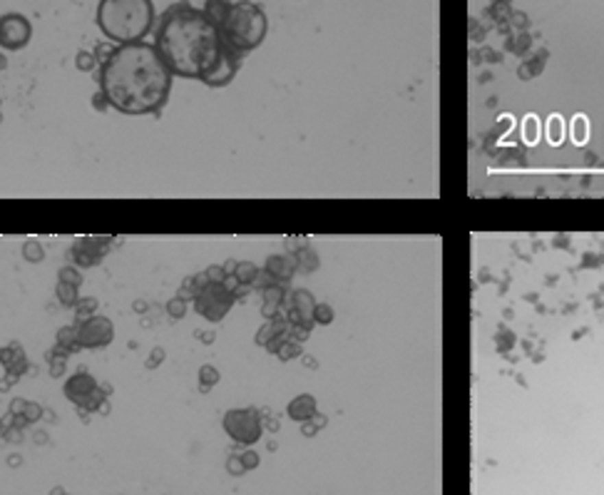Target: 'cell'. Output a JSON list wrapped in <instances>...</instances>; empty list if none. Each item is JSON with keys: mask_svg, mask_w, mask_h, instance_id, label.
Wrapping results in <instances>:
<instances>
[{"mask_svg": "<svg viewBox=\"0 0 604 495\" xmlns=\"http://www.w3.org/2000/svg\"><path fill=\"white\" fill-rule=\"evenodd\" d=\"M75 324H82L87 322L90 316L97 314V299L95 296H85V299H77V304H75Z\"/></svg>", "mask_w": 604, "mask_h": 495, "instance_id": "obj_17", "label": "cell"}, {"mask_svg": "<svg viewBox=\"0 0 604 495\" xmlns=\"http://www.w3.org/2000/svg\"><path fill=\"white\" fill-rule=\"evenodd\" d=\"M8 463H10V466H18V463H21V455H10V458H8Z\"/></svg>", "mask_w": 604, "mask_h": 495, "instance_id": "obj_37", "label": "cell"}, {"mask_svg": "<svg viewBox=\"0 0 604 495\" xmlns=\"http://www.w3.org/2000/svg\"><path fill=\"white\" fill-rule=\"evenodd\" d=\"M562 132H564L562 120H559V117H552L550 120V142L552 145H559V142H562Z\"/></svg>", "mask_w": 604, "mask_h": 495, "instance_id": "obj_31", "label": "cell"}, {"mask_svg": "<svg viewBox=\"0 0 604 495\" xmlns=\"http://www.w3.org/2000/svg\"><path fill=\"white\" fill-rule=\"evenodd\" d=\"M241 65V55L239 53H234V50H229V47L224 45V53H221L219 62H217V67H214L212 73L206 75L204 85L209 87H224L229 85V82L234 80V75H237V70H239Z\"/></svg>", "mask_w": 604, "mask_h": 495, "instance_id": "obj_12", "label": "cell"}, {"mask_svg": "<svg viewBox=\"0 0 604 495\" xmlns=\"http://www.w3.org/2000/svg\"><path fill=\"white\" fill-rule=\"evenodd\" d=\"M152 0H100L95 23L100 33L114 45L142 43L154 27Z\"/></svg>", "mask_w": 604, "mask_h": 495, "instance_id": "obj_3", "label": "cell"}, {"mask_svg": "<svg viewBox=\"0 0 604 495\" xmlns=\"http://www.w3.org/2000/svg\"><path fill=\"white\" fill-rule=\"evenodd\" d=\"M75 67H77L80 73H93L95 67H97L93 50H80V53L75 55Z\"/></svg>", "mask_w": 604, "mask_h": 495, "instance_id": "obj_21", "label": "cell"}, {"mask_svg": "<svg viewBox=\"0 0 604 495\" xmlns=\"http://www.w3.org/2000/svg\"><path fill=\"white\" fill-rule=\"evenodd\" d=\"M540 120H535V114H527L524 117V125H522V140L527 142V145H535L540 137Z\"/></svg>", "mask_w": 604, "mask_h": 495, "instance_id": "obj_20", "label": "cell"}, {"mask_svg": "<svg viewBox=\"0 0 604 495\" xmlns=\"http://www.w3.org/2000/svg\"><path fill=\"white\" fill-rule=\"evenodd\" d=\"M67 368V356H62L58 348H53L50 354H47V374L53 376V378H60L65 374Z\"/></svg>", "mask_w": 604, "mask_h": 495, "instance_id": "obj_18", "label": "cell"}, {"mask_svg": "<svg viewBox=\"0 0 604 495\" xmlns=\"http://www.w3.org/2000/svg\"><path fill=\"white\" fill-rule=\"evenodd\" d=\"M43 406L40 403H35V401H25V409H23L21 415H10V418H23L25 423H35V421H40L43 418Z\"/></svg>", "mask_w": 604, "mask_h": 495, "instance_id": "obj_22", "label": "cell"}, {"mask_svg": "<svg viewBox=\"0 0 604 495\" xmlns=\"http://www.w3.org/2000/svg\"><path fill=\"white\" fill-rule=\"evenodd\" d=\"M154 47L174 77L200 82L217 67L224 53L219 27L200 8L186 3H177L162 13L154 27Z\"/></svg>", "mask_w": 604, "mask_h": 495, "instance_id": "obj_2", "label": "cell"}, {"mask_svg": "<svg viewBox=\"0 0 604 495\" xmlns=\"http://www.w3.org/2000/svg\"><path fill=\"white\" fill-rule=\"evenodd\" d=\"M97 388H100V381H97L90 371L80 368V371H75V374L65 381V386H62V394H65V398L70 403L80 406V403H85L87 398L97 391Z\"/></svg>", "mask_w": 604, "mask_h": 495, "instance_id": "obj_11", "label": "cell"}, {"mask_svg": "<svg viewBox=\"0 0 604 495\" xmlns=\"http://www.w3.org/2000/svg\"><path fill=\"white\" fill-rule=\"evenodd\" d=\"M575 140H577L579 145H584V140H587V120H584V117L575 120Z\"/></svg>", "mask_w": 604, "mask_h": 495, "instance_id": "obj_32", "label": "cell"}, {"mask_svg": "<svg viewBox=\"0 0 604 495\" xmlns=\"http://www.w3.org/2000/svg\"><path fill=\"white\" fill-rule=\"evenodd\" d=\"M0 363L5 368V376H3V381H0V391H8V388L13 386L21 376H25L27 368H30L25 348L18 341H10L5 348H0Z\"/></svg>", "mask_w": 604, "mask_h": 495, "instance_id": "obj_10", "label": "cell"}, {"mask_svg": "<svg viewBox=\"0 0 604 495\" xmlns=\"http://www.w3.org/2000/svg\"><path fill=\"white\" fill-rule=\"evenodd\" d=\"M58 281H65V284H73V287L80 289V284H82L80 269L73 267V264H67V267H62L60 271H58Z\"/></svg>", "mask_w": 604, "mask_h": 495, "instance_id": "obj_23", "label": "cell"}, {"mask_svg": "<svg viewBox=\"0 0 604 495\" xmlns=\"http://www.w3.org/2000/svg\"><path fill=\"white\" fill-rule=\"evenodd\" d=\"M239 458H241V466H244V470L254 468V466L259 463V455H256V453H244V455H239Z\"/></svg>", "mask_w": 604, "mask_h": 495, "instance_id": "obj_34", "label": "cell"}, {"mask_svg": "<svg viewBox=\"0 0 604 495\" xmlns=\"http://www.w3.org/2000/svg\"><path fill=\"white\" fill-rule=\"evenodd\" d=\"M55 348L60 351L62 356H70L75 351H80V343H77V326H62L58 328L55 334Z\"/></svg>", "mask_w": 604, "mask_h": 495, "instance_id": "obj_13", "label": "cell"}, {"mask_svg": "<svg viewBox=\"0 0 604 495\" xmlns=\"http://www.w3.org/2000/svg\"><path fill=\"white\" fill-rule=\"evenodd\" d=\"M266 269H269L271 276H286L291 271V264H289V259H284V256H271L269 264H266Z\"/></svg>", "mask_w": 604, "mask_h": 495, "instance_id": "obj_25", "label": "cell"}, {"mask_svg": "<svg viewBox=\"0 0 604 495\" xmlns=\"http://www.w3.org/2000/svg\"><path fill=\"white\" fill-rule=\"evenodd\" d=\"M234 276H237L239 284H249V281H254V276H256V267H254V264H239Z\"/></svg>", "mask_w": 604, "mask_h": 495, "instance_id": "obj_28", "label": "cell"}, {"mask_svg": "<svg viewBox=\"0 0 604 495\" xmlns=\"http://www.w3.org/2000/svg\"><path fill=\"white\" fill-rule=\"evenodd\" d=\"M112 237H77L73 241V247H70V259H73V267L77 269H90V267H97L102 259L107 256L110 247H112Z\"/></svg>", "mask_w": 604, "mask_h": 495, "instance_id": "obj_7", "label": "cell"}, {"mask_svg": "<svg viewBox=\"0 0 604 495\" xmlns=\"http://www.w3.org/2000/svg\"><path fill=\"white\" fill-rule=\"evenodd\" d=\"M192 299L197 314L204 316L206 322H221L234 304V294L224 284H204Z\"/></svg>", "mask_w": 604, "mask_h": 495, "instance_id": "obj_6", "label": "cell"}, {"mask_svg": "<svg viewBox=\"0 0 604 495\" xmlns=\"http://www.w3.org/2000/svg\"><path fill=\"white\" fill-rule=\"evenodd\" d=\"M232 0H204V5H202V13L214 23V25L219 27L221 23L226 21V15L232 10Z\"/></svg>", "mask_w": 604, "mask_h": 495, "instance_id": "obj_15", "label": "cell"}, {"mask_svg": "<svg viewBox=\"0 0 604 495\" xmlns=\"http://www.w3.org/2000/svg\"><path fill=\"white\" fill-rule=\"evenodd\" d=\"M0 122H3V112H0Z\"/></svg>", "mask_w": 604, "mask_h": 495, "instance_id": "obj_40", "label": "cell"}, {"mask_svg": "<svg viewBox=\"0 0 604 495\" xmlns=\"http://www.w3.org/2000/svg\"><path fill=\"white\" fill-rule=\"evenodd\" d=\"M269 33V21H266L264 8L252 3V0H239L234 3L226 21L219 25L221 43L234 53H249L259 47Z\"/></svg>", "mask_w": 604, "mask_h": 495, "instance_id": "obj_4", "label": "cell"}, {"mask_svg": "<svg viewBox=\"0 0 604 495\" xmlns=\"http://www.w3.org/2000/svg\"><path fill=\"white\" fill-rule=\"evenodd\" d=\"M21 252H23V259L30 261V264H40V261L45 259V249H43V244L38 239H27Z\"/></svg>", "mask_w": 604, "mask_h": 495, "instance_id": "obj_19", "label": "cell"}, {"mask_svg": "<svg viewBox=\"0 0 604 495\" xmlns=\"http://www.w3.org/2000/svg\"><path fill=\"white\" fill-rule=\"evenodd\" d=\"M50 495H67V493H65V488H53L50 490Z\"/></svg>", "mask_w": 604, "mask_h": 495, "instance_id": "obj_39", "label": "cell"}, {"mask_svg": "<svg viewBox=\"0 0 604 495\" xmlns=\"http://www.w3.org/2000/svg\"><path fill=\"white\" fill-rule=\"evenodd\" d=\"M75 326H77V343H80V348H87V351L107 348L114 341V324L102 314L90 316L87 322L75 324Z\"/></svg>", "mask_w": 604, "mask_h": 495, "instance_id": "obj_9", "label": "cell"}, {"mask_svg": "<svg viewBox=\"0 0 604 495\" xmlns=\"http://www.w3.org/2000/svg\"><path fill=\"white\" fill-rule=\"evenodd\" d=\"M33 38V25L23 13L0 15V50L18 53Z\"/></svg>", "mask_w": 604, "mask_h": 495, "instance_id": "obj_8", "label": "cell"}, {"mask_svg": "<svg viewBox=\"0 0 604 495\" xmlns=\"http://www.w3.org/2000/svg\"><path fill=\"white\" fill-rule=\"evenodd\" d=\"M165 356H167L165 348H162V346H154L152 351H149V356H147L145 366L149 368V371H152V368H157V366H162V361H165Z\"/></svg>", "mask_w": 604, "mask_h": 495, "instance_id": "obj_29", "label": "cell"}, {"mask_svg": "<svg viewBox=\"0 0 604 495\" xmlns=\"http://www.w3.org/2000/svg\"><path fill=\"white\" fill-rule=\"evenodd\" d=\"M313 413H316V401H313L309 394L296 396V398L289 403V415H291L293 421H309Z\"/></svg>", "mask_w": 604, "mask_h": 495, "instance_id": "obj_14", "label": "cell"}, {"mask_svg": "<svg viewBox=\"0 0 604 495\" xmlns=\"http://www.w3.org/2000/svg\"><path fill=\"white\" fill-rule=\"evenodd\" d=\"M167 314L172 316V319H182V316L186 314V299H182V296L169 299V302H167Z\"/></svg>", "mask_w": 604, "mask_h": 495, "instance_id": "obj_26", "label": "cell"}, {"mask_svg": "<svg viewBox=\"0 0 604 495\" xmlns=\"http://www.w3.org/2000/svg\"><path fill=\"white\" fill-rule=\"evenodd\" d=\"M217 381H219V371H217V368L209 366V363L200 368V388L202 391H209Z\"/></svg>", "mask_w": 604, "mask_h": 495, "instance_id": "obj_24", "label": "cell"}, {"mask_svg": "<svg viewBox=\"0 0 604 495\" xmlns=\"http://www.w3.org/2000/svg\"><path fill=\"white\" fill-rule=\"evenodd\" d=\"M229 470L234 475L237 473H244V466H241V458H229Z\"/></svg>", "mask_w": 604, "mask_h": 495, "instance_id": "obj_35", "label": "cell"}, {"mask_svg": "<svg viewBox=\"0 0 604 495\" xmlns=\"http://www.w3.org/2000/svg\"><path fill=\"white\" fill-rule=\"evenodd\" d=\"M132 309H134V311H137V314H145L147 309H149V304H147V302H134V304H132Z\"/></svg>", "mask_w": 604, "mask_h": 495, "instance_id": "obj_36", "label": "cell"}, {"mask_svg": "<svg viewBox=\"0 0 604 495\" xmlns=\"http://www.w3.org/2000/svg\"><path fill=\"white\" fill-rule=\"evenodd\" d=\"M5 67H8V58H5V55H3V53H0V70H5Z\"/></svg>", "mask_w": 604, "mask_h": 495, "instance_id": "obj_38", "label": "cell"}, {"mask_svg": "<svg viewBox=\"0 0 604 495\" xmlns=\"http://www.w3.org/2000/svg\"><path fill=\"white\" fill-rule=\"evenodd\" d=\"M55 299H58L62 306L73 309L75 304H77V299H80V294H77V287L65 284V281H58V284H55Z\"/></svg>", "mask_w": 604, "mask_h": 495, "instance_id": "obj_16", "label": "cell"}, {"mask_svg": "<svg viewBox=\"0 0 604 495\" xmlns=\"http://www.w3.org/2000/svg\"><path fill=\"white\" fill-rule=\"evenodd\" d=\"M224 426L226 435L232 438V441L241 443V446H252L261 438V413L256 409H232L224 413Z\"/></svg>", "mask_w": 604, "mask_h": 495, "instance_id": "obj_5", "label": "cell"}, {"mask_svg": "<svg viewBox=\"0 0 604 495\" xmlns=\"http://www.w3.org/2000/svg\"><path fill=\"white\" fill-rule=\"evenodd\" d=\"M100 93L107 105L122 114L160 112L172 93L174 75L157 53L154 43L117 45L112 55L100 65Z\"/></svg>", "mask_w": 604, "mask_h": 495, "instance_id": "obj_1", "label": "cell"}, {"mask_svg": "<svg viewBox=\"0 0 604 495\" xmlns=\"http://www.w3.org/2000/svg\"><path fill=\"white\" fill-rule=\"evenodd\" d=\"M114 47H117V45H114V43H110V40H107V43H100V45L95 47L93 53H95V60H97V65H102V62H105L107 58L112 55Z\"/></svg>", "mask_w": 604, "mask_h": 495, "instance_id": "obj_30", "label": "cell"}, {"mask_svg": "<svg viewBox=\"0 0 604 495\" xmlns=\"http://www.w3.org/2000/svg\"><path fill=\"white\" fill-rule=\"evenodd\" d=\"M0 433H3V438H5L8 443H21L23 441V428H18L15 423H5V426L0 428Z\"/></svg>", "mask_w": 604, "mask_h": 495, "instance_id": "obj_27", "label": "cell"}, {"mask_svg": "<svg viewBox=\"0 0 604 495\" xmlns=\"http://www.w3.org/2000/svg\"><path fill=\"white\" fill-rule=\"evenodd\" d=\"M93 108H95V110H100V112H105V110L110 108V105H107V100H105V95H102L100 90H97V93L93 95Z\"/></svg>", "mask_w": 604, "mask_h": 495, "instance_id": "obj_33", "label": "cell"}]
</instances>
